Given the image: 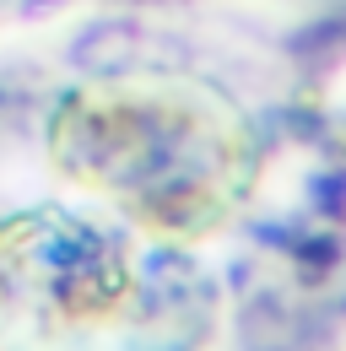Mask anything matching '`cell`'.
Segmentation results:
<instances>
[{"mask_svg":"<svg viewBox=\"0 0 346 351\" xmlns=\"http://www.w3.org/2000/svg\"><path fill=\"white\" fill-rule=\"evenodd\" d=\"M146 276L125 243L82 221H16L0 232V335L22 351L125 346Z\"/></svg>","mask_w":346,"mask_h":351,"instance_id":"obj_1","label":"cell"}]
</instances>
